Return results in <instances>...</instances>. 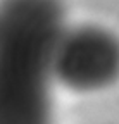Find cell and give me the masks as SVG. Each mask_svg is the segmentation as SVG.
Here are the masks:
<instances>
[{
	"label": "cell",
	"mask_w": 119,
	"mask_h": 124,
	"mask_svg": "<svg viewBox=\"0 0 119 124\" xmlns=\"http://www.w3.org/2000/svg\"><path fill=\"white\" fill-rule=\"evenodd\" d=\"M62 0H0V124H52Z\"/></svg>",
	"instance_id": "6da1fadb"
},
{
	"label": "cell",
	"mask_w": 119,
	"mask_h": 124,
	"mask_svg": "<svg viewBox=\"0 0 119 124\" xmlns=\"http://www.w3.org/2000/svg\"><path fill=\"white\" fill-rule=\"evenodd\" d=\"M54 76L79 93L112 86L119 79V36L95 24L66 26L55 46Z\"/></svg>",
	"instance_id": "7a4b0ae2"
}]
</instances>
